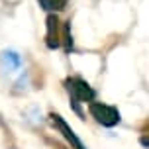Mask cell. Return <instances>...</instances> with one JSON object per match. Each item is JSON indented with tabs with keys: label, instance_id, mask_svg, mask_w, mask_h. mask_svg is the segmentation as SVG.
<instances>
[{
	"label": "cell",
	"instance_id": "3957f363",
	"mask_svg": "<svg viewBox=\"0 0 149 149\" xmlns=\"http://www.w3.org/2000/svg\"><path fill=\"white\" fill-rule=\"evenodd\" d=\"M51 118H53V126H57V127L61 130V132H63V135H65V137H67L69 141H71V145H73L74 149H84V145H82V143L79 141V137L74 135V132H73V130H71V127H69L67 124H65V122L61 120V116L53 114Z\"/></svg>",
	"mask_w": 149,
	"mask_h": 149
},
{
	"label": "cell",
	"instance_id": "7a4b0ae2",
	"mask_svg": "<svg viewBox=\"0 0 149 149\" xmlns=\"http://www.w3.org/2000/svg\"><path fill=\"white\" fill-rule=\"evenodd\" d=\"M67 84H69V92L77 100H90V98H94V90L90 88L84 81H81V79H69Z\"/></svg>",
	"mask_w": 149,
	"mask_h": 149
},
{
	"label": "cell",
	"instance_id": "6da1fadb",
	"mask_svg": "<svg viewBox=\"0 0 149 149\" xmlns=\"http://www.w3.org/2000/svg\"><path fill=\"white\" fill-rule=\"evenodd\" d=\"M90 114L96 118V122H100L106 127H112L120 122V112L114 106H106V104H100V102L90 104Z\"/></svg>",
	"mask_w": 149,
	"mask_h": 149
},
{
	"label": "cell",
	"instance_id": "277c9868",
	"mask_svg": "<svg viewBox=\"0 0 149 149\" xmlns=\"http://www.w3.org/2000/svg\"><path fill=\"white\" fill-rule=\"evenodd\" d=\"M2 61H6L8 65H10V67H18V65H20V57H18V55H16V53H2Z\"/></svg>",
	"mask_w": 149,
	"mask_h": 149
}]
</instances>
